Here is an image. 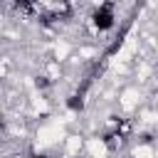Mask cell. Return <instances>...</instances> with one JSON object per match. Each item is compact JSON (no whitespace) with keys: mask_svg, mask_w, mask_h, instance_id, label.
Here are the masks:
<instances>
[{"mask_svg":"<svg viewBox=\"0 0 158 158\" xmlns=\"http://www.w3.org/2000/svg\"><path fill=\"white\" fill-rule=\"evenodd\" d=\"M47 84H49V81H47V79H44V77H37V86H42V89H44V86H47Z\"/></svg>","mask_w":158,"mask_h":158,"instance_id":"3","label":"cell"},{"mask_svg":"<svg viewBox=\"0 0 158 158\" xmlns=\"http://www.w3.org/2000/svg\"><path fill=\"white\" fill-rule=\"evenodd\" d=\"M114 5L111 2H104L96 12H94V25H96V30H111L114 27Z\"/></svg>","mask_w":158,"mask_h":158,"instance_id":"1","label":"cell"},{"mask_svg":"<svg viewBox=\"0 0 158 158\" xmlns=\"http://www.w3.org/2000/svg\"><path fill=\"white\" fill-rule=\"evenodd\" d=\"M67 106H69L72 111H81V109H84V101H81V96H77V94H74V96H69V99H67Z\"/></svg>","mask_w":158,"mask_h":158,"instance_id":"2","label":"cell"},{"mask_svg":"<svg viewBox=\"0 0 158 158\" xmlns=\"http://www.w3.org/2000/svg\"><path fill=\"white\" fill-rule=\"evenodd\" d=\"M30 158H47V156H37V153H35V156H30Z\"/></svg>","mask_w":158,"mask_h":158,"instance_id":"4","label":"cell"}]
</instances>
